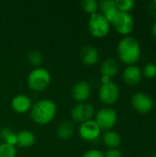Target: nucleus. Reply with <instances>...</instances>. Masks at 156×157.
I'll return each mask as SVG.
<instances>
[{"label":"nucleus","instance_id":"bb28decb","mask_svg":"<svg viewBox=\"0 0 156 157\" xmlns=\"http://www.w3.org/2000/svg\"><path fill=\"white\" fill-rule=\"evenodd\" d=\"M11 133H13L12 130L9 129V128H6V127L2 128V129L0 130V139L3 141V143L6 142V140L7 139V137H8Z\"/></svg>","mask_w":156,"mask_h":157},{"label":"nucleus","instance_id":"393cba45","mask_svg":"<svg viewBox=\"0 0 156 157\" xmlns=\"http://www.w3.org/2000/svg\"><path fill=\"white\" fill-rule=\"evenodd\" d=\"M82 157H104V153L100 150L97 149H91L86 151Z\"/></svg>","mask_w":156,"mask_h":157},{"label":"nucleus","instance_id":"a878e982","mask_svg":"<svg viewBox=\"0 0 156 157\" xmlns=\"http://www.w3.org/2000/svg\"><path fill=\"white\" fill-rule=\"evenodd\" d=\"M104 157H122V153L119 149H108L104 153Z\"/></svg>","mask_w":156,"mask_h":157},{"label":"nucleus","instance_id":"4468645a","mask_svg":"<svg viewBox=\"0 0 156 157\" xmlns=\"http://www.w3.org/2000/svg\"><path fill=\"white\" fill-rule=\"evenodd\" d=\"M32 107L30 98L24 95V94H18L15 96L11 100V108L12 109L19 114L27 113L30 110Z\"/></svg>","mask_w":156,"mask_h":157},{"label":"nucleus","instance_id":"cd10ccee","mask_svg":"<svg viewBox=\"0 0 156 157\" xmlns=\"http://www.w3.org/2000/svg\"><path fill=\"white\" fill-rule=\"evenodd\" d=\"M5 143L7 144H9V145H12V146H16V145H17V134L14 133V132L11 133V134L7 137V139L6 140Z\"/></svg>","mask_w":156,"mask_h":157},{"label":"nucleus","instance_id":"423d86ee","mask_svg":"<svg viewBox=\"0 0 156 157\" xmlns=\"http://www.w3.org/2000/svg\"><path fill=\"white\" fill-rule=\"evenodd\" d=\"M111 24L119 34L125 37L129 36L134 29V19L130 13L119 12Z\"/></svg>","mask_w":156,"mask_h":157},{"label":"nucleus","instance_id":"f3484780","mask_svg":"<svg viewBox=\"0 0 156 157\" xmlns=\"http://www.w3.org/2000/svg\"><path fill=\"white\" fill-rule=\"evenodd\" d=\"M17 145L20 148H29L31 147L36 141V137L31 131L23 130L17 133Z\"/></svg>","mask_w":156,"mask_h":157},{"label":"nucleus","instance_id":"9d476101","mask_svg":"<svg viewBox=\"0 0 156 157\" xmlns=\"http://www.w3.org/2000/svg\"><path fill=\"white\" fill-rule=\"evenodd\" d=\"M101 133V129L94 120L81 123L78 129L80 138L86 142H93L98 139Z\"/></svg>","mask_w":156,"mask_h":157},{"label":"nucleus","instance_id":"c85d7f7f","mask_svg":"<svg viewBox=\"0 0 156 157\" xmlns=\"http://www.w3.org/2000/svg\"><path fill=\"white\" fill-rule=\"evenodd\" d=\"M100 81H101V85H105V84H108V83L112 82L111 78H109L108 76H106V75H101Z\"/></svg>","mask_w":156,"mask_h":157},{"label":"nucleus","instance_id":"2eb2a0df","mask_svg":"<svg viewBox=\"0 0 156 157\" xmlns=\"http://www.w3.org/2000/svg\"><path fill=\"white\" fill-rule=\"evenodd\" d=\"M98 9H100V14L103 15L110 24L120 12L116 6L115 0H102L98 2Z\"/></svg>","mask_w":156,"mask_h":157},{"label":"nucleus","instance_id":"39448f33","mask_svg":"<svg viewBox=\"0 0 156 157\" xmlns=\"http://www.w3.org/2000/svg\"><path fill=\"white\" fill-rule=\"evenodd\" d=\"M94 121L99 126L101 131H110L118 122V113L111 108H103L96 113Z\"/></svg>","mask_w":156,"mask_h":157},{"label":"nucleus","instance_id":"6e6552de","mask_svg":"<svg viewBox=\"0 0 156 157\" xmlns=\"http://www.w3.org/2000/svg\"><path fill=\"white\" fill-rule=\"evenodd\" d=\"M131 103L132 108L139 113L146 114L152 111L154 109V99L147 94L143 92L135 93L131 99Z\"/></svg>","mask_w":156,"mask_h":157},{"label":"nucleus","instance_id":"2f4dec72","mask_svg":"<svg viewBox=\"0 0 156 157\" xmlns=\"http://www.w3.org/2000/svg\"><path fill=\"white\" fill-rule=\"evenodd\" d=\"M152 157H156V154H154V155Z\"/></svg>","mask_w":156,"mask_h":157},{"label":"nucleus","instance_id":"ddd939ff","mask_svg":"<svg viewBox=\"0 0 156 157\" xmlns=\"http://www.w3.org/2000/svg\"><path fill=\"white\" fill-rule=\"evenodd\" d=\"M80 60L86 66H93L99 61V52L91 45L84 46L80 51Z\"/></svg>","mask_w":156,"mask_h":157},{"label":"nucleus","instance_id":"4be33fe9","mask_svg":"<svg viewBox=\"0 0 156 157\" xmlns=\"http://www.w3.org/2000/svg\"><path fill=\"white\" fill-rule=\"evenodd\" d=\"M17 149L16 146L9 145L6 143L0 144V157H16Z\"/></svg>","mask_w":156,"mask_h":157},{"label":"nucleus","instance_id":"9b49d317","mask_svg":"<svg viewBox=\"0 0 156 157\" xmlns=\"http://www.w3.org/2000/svg\"><path fill=\"white\" fill-rule=\"evenodd\" d=\"M91 86L89 83L85 80L76 82L72 87V98L74 100L79 103H83L90 98Z\"/></svg>","mask_w":156,"mask_h":157},{"label":"nucleus","instance_id":"b1692460","mask_svg":"<svg viewBox=\"0 0 156 157\" xmlns=\"http://www.w3.org/2000/svg\"><path fill=\"white\" fill-rule=\"evenodd\" d=\"M143 75H144L146 78L148 79H153L156 76V64L154 63H148L147 64H145L143 71Z\"/></svg>","mask_w":156,"mask_h":157},{"label":"nucleus","instance_id":"dca6fc26","mask_svg":"<svg viewBox=\"0 0 156 157\" xmlns=\"http://www.w3.org/2000/svg\"><path fill=\"white\" fill-rule=\"evenodd\" d=\"M120 71V65L117 60L114 58H107L105 59L100 65V73L101 75L108 76L109 78H113L118 75Z\"/></svg>","mask_w":156,"mask_h":157},{"label":"nucleus","instance_id":"5701e85b","mask_svg":"<svg viewBox=\"0 0 156 157\" xmlns=\"http://www.w3.org/2000/svg\"><path fill=\"white\" fill-rule=\"evenodd\" d=\"M81 5H82L83 10L86 13L89 14L90 16L97 13L98 9V2L95 0H85L81 3Z\"/></svg>","mask_w":156,"mask_h":157},{"label":"nucleus","instance_id":"f257e3e1","mask_svg":"<svg viewBox=\"0 0 156 157\" xmlns=\"http://www.w3.org/2000/svg\"><path fill=\"white\" fill-rule=\"evenodd\" d=\"M119 59L127 65L135 64L141 57L142 49L137 39L131 36L122 38L117 47Z\"/></svg>","mask_w":156,"mask_h":157},{"label":"nucleus","instance_id":"7c9ffc66","mask_svg":"<svg viewBox=\"0 0 156 157\" xmlns=\"http://www.w3.org/2000/svg\"><path fill=\"white\" fill-rule=\"evenodd\" d=\"M152 33H153L154 37L156 38V20L154 22V24L152 26Z\"/></svg>","mask_w":156,"mask_h":157},{"label":"nucleus","instance_id":"f03ea898","mask_svg":"<svg viewBox=\"0 0 156 157\" xmlns=\"http://www.w3.org/2000/svg\"><path fill=\"white\" fill-rule=\"evenodd\" d=\"M57 107L51 99H40L30 109V118L38 125H46L55 117Z\"/></svg>","mask_w":156,"mask_h":157},{"label":"nucleus","instance_id":"6ab92c4d","mask_svg":"<svg viewBox=\"0 0 156 157\" xmlns=\"http://www.w3.org/2000/svg\"><path fill=\"white\" fill-rule=\"evenodd\" d=\"M74 132V125L70 121H64L56 129V135L62 140H69Z\"/></svg>","mask_w":156,"mask_h":157},{"label":"nucleus","instance_id":"a211bd4d","mask_svg":"<svg viewBox=\"0 0 156 157\" xmlns=\"http://www.w3.org/2000/svg\"><path fill=\"white\" fill-rule=\"evenodd\" d=\"M102 141L108 149H118V147L121 144V137L117 132L110 130L106 131L103 133Z\"/></svg>","mask_w":156,"mask_h":157},{"label":"nucleus","instance_id":"20e7f679","mask_svg":"<svg viewBox=\"0 0 156 157\" xmlns=\"http://www.w3.org/2000/svg\"><path fill=\"white\" fill-rule=\"evenodd\" d=\"M88 30L97 39L105 38L110 30V23L100 13H95L88 19Z\"/></svg>","mask_w":156,"mask_h":157},{"label":"nucleus","instance_id":"f8f14e48","mask_svg":"<svg viewBox=\"0 0 156 157\" xmlns=\"http://www.w3.org/2000/svg\"><path fill=\"white\" fill-rule=\"evenodd\" d=\"M142 78H143V72L135 64L128 65L123 70L122 79L124 83L128 86H137L142 81Z\"/></svg>","mask_w":156,"mask_h":157},{"label":"nucleus","instance_id":"1a4fd4ad","mask_svg":"<svg viewBox=\"0 0 156 157\" xmlns=\"http://www.w3.org/2000/svg\"><path fill=\"white\" fill-rule=\"evenodd\" d=\"M95 116V109L89 103H78L71 110L72 119L78 123H84L91 121Z\"/></svg>","mask_w":156,"mask_h":157},{"label":"nucleus","instance_id":"7ed1b4c3","mask_svg":"<svg viewBox=\"0 0 156 157\" xmlns=\"http://www.w3.org/2000/svg\"><path fill=\"white\" fill-rule=\"evenodd\" d=\"M51 81L50 72L42 67H37L30 71L28 75L27 83L30 90L34 92H42L48 88Z\"/></svg>","mask_w":156,"mask_h":157},{"label":"nucleus","instance_id":"aec40b11","mask_svg":"<svg viewBox=\"0 0 156 157\" xmlns=\"http://www.w3.org/2000/svg\"><path fill=\"white\" fill-rule=\"evenodd\" d=\"M27 59L29 64L37 68V67H40V65L42 63V54L39 50H32L29 52Z\"/></svg>","mask_w":156,"mask_h":157},{"label":"nucleus","instance_id":"412c9836","mask_svg":"<svg viewBox=\"0 0 156 157\" xmlns=\"http://www.w3.org/2000/svg\"><path fill=\"white\" fill-rule=\"evenodd\" d=\"M115 3L118 10L125 13H130L135 6V2L133 0H115Z\"/></svg>","mask_w":156,"mask_h":157},{"label":"nucleus","instance_id":"c756f323","mask_svg":"<svg viewBox=\"0 0 156 157\" xmlns=\"http://www.w3.org/2000/svg\"><path fill=\"white\" fill-rule=\"evenodd\" d=\"M150 11H151V13L153 14V15H154L156 16V4L154 2L153 4H151V6H150Z\"/></svg>","mask_w":156,"mask_h":157},{"label":"nucleus","instance_id":"473e14b6","mask_svg":"<svg viewBox=\"0 0 156 157\" xmlns=\"http://www.w3.org/2000/svg\"><path fill=\"white\" fill-rule=\"evenodd\" d=\"M154 3H155V4H156V0H155V1H154Z\"/></svg>","mask_w":156,"mask_h":157},{"label":"nucleus","instance_id":"0eeeda50","mask_svg":"<svg viewBox=\"0 0 156 157\" xmlns=\"http://www.w3.org/2000/svg\"><path fill=\"white\" fill-rule=\"evenodd\" d=\"M98 98L100 101L107 106L115 104L120 98V88L118 85L113 82L101 85L98 89Z\"/></svg>","mask_w":156,"mask_h":157}]
</instances>
